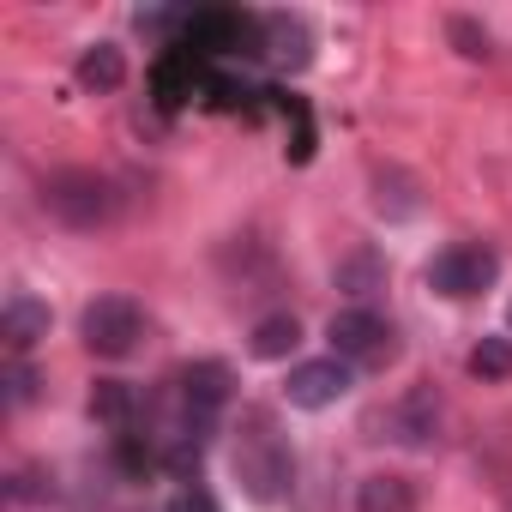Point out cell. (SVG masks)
<instances>
[{
	"mask_svg": "<svg viewBox=\"0 0 512 512\" xmlns=\"http://www.w3.org/2000/svg\"><path fill=\"white\" fill-rule=\"evenodd\" d=\"M235 470H241V488H247L253 500H278V494L290 488V476H296V458H290V446L260 422V428L241 440Z\"/></svg>",
	"mask_w": 512,
	"mask_h": 512,
	"instance_id": "1",
	"label": "cell"
},
{
	"mask_svg": "<svg viewBox=\"0 0 512 512\" xmlns=\"http://www.w3.org/2000/svg\"><path fill=\"white\" fill-rule=\"evenodd\" d=\"M79 332H85V350L91 356H109L115 362V356H133V344L145 338V314H139L133 296H97L85 308Z\"/></svg>",
	"mask_w": 512,
	"mask_h": 512,
	"instance_id": "2",
	"label": "cell"
},
{
	"mask_svg": "<svg viewBox=\"0 0 512 512\" xmlns=\"http://www.w3.org/2000/svg\"><path fill=\"white\" fill-rule=\"evenodd\" d=\"M494 272H500V260H494V247H482V241H452V247H440L428 260V284L440 296H452V302L482 296L494 284Z\"/></svg>",
	"mask_w": 512,
	"mask_h": 512,
	"instance_id": "3",
	"label": "cell"
},
{
	"mask_svg": "<svg viewBox=\"0 0 512 512\" xmlns=\"http://www.w3.org/2000/svg\"><path fill=\"white\" fill-rule=\"evenodd\" d=\"M43 205H49L67 229H97V223H109L115 193H109V181H97L91 169H67V175H55V181L43 187Z\"/></svg>",
	"mask_w": 512,
	"mask_h": 512,
	"instance_id": "4",
	"label": "cell"
},
{
	"mask_svg": "<svg viewBox=\"0 0 512 512\" xmlns=\"http://www.w3.org/2000/svg\"><path fill=\"white\" fill-rule=\"evenodd\" d=\"M181 43H187V55H235V49L260 43V25L247 13H229V7H205V13L181 19Z\"/></svg>",
	"mask_w": 512,
	"mask_h": 512,
	"instance_id": "5",
	"label": "cell"
},
{
	"mask_svg": "<svg viewBox=\"0 0 512 512\" xmlns=\"http://www.w3.org/2000/svg\"><path fill=\"white\" fill-rule=\"evenodd\" d=\"M332 356L338 362H386L392 356V326L380 320V314H368V308H344V314H332Z\"/></svg>",
	"mask_w": 512,
	"mask_h": 512,
	"instance_id": "6",
	"label": "cell"
},
{
	"mask_svg": "<svg viewBox=\"0 0 512 512\" xmlns=\"http://www.w3.org/2000/svg\"><path fill=\"white\" fill-rule=\"evenodd\" d=\"M290 404L296 410H326V404H338L344 392H350V368L338 362V356H320V362H302L296 374H290Z\"/></svg>",
	"mask_w": 512,
	"mask_h": 512,
	"instance_id": "7",
	"label": "cell"
},
{
	"mask_svg": "<svg viewBox=\"0 0 512 512\" xmlns=\"http://www.w3.org/2000/svg\"><path fill=\"white\" fill-rule=\"evenodd\" d=\"M181 404H187L193 428L205 434V428H211V416L229 404V368H223V362H193V368L181 374Z\"/></svg>",
	"mask_w": 512,
	"mask_h": 512,
	"instance_id": "8",
	"label": "cell"
},
{
	"mask_svg": "<svg viewBox=\"0 0 512 512\" xmlns=\"http://www.w3.org/2000/svg\"><path fill=\"white\" fill-rule=\"evenodd\" d=\"M0 338H7L13 356H25L37 338H49V308H43L37 296H13L7 314H0Z\"/></svg>",
	"mask_w": 512,
	"mask_h": 512,
	"instance_id": "9",
	"label": "cell"
},
{
	"mask_svg": "<svg viewBox=\"0 0 512 512\" xmlns=\"http://www.w3.org/2000/svg\"><path fill=\"white\" fill-rule=\"evenodd\" d=\"M260 49H266L278 67H302V61H308V25L272 13V19H260Z\"/></svg>",
	"mask_w": 512,
	"mask_h": 512,
	"instance_id": "10",
	"label": "cell"
},
{
	"mask_svg": "<svg viewBox=\"0 0 512 512\" xmlns=\"http://www.w3.org/2000/svg\"><path fill=\"white\" fill-rule=\"evenodd\" d=\"M91 416L109 422L115 434H133V416H139L133 386H121V380H97V386H91Z\"/></svg>",
	"mask_w": 512,
	"mask_h": 512,
	"instance_id": "11",
	"label": "cell"
},
{
	"mask_svg": "<svg viewBox=\"0 0 512 512\" xmlns=\"http://www.w3.org/2000/svg\"><path fill=\"white\" fill-rule=\"evenodd\" d=\"M434 416H440V404H434V392L428 386H416L398 410H392V434L404 440V446H422L428 434H434Z\"/></svg>",
	"mask_w": 512,
	"mask_h": 512,
	"instance_id": "12",
	"label": "cell"
},
{
	"mask_svg": "<svg viewBox=\"0 0 512 512\" xmlns=\"http://www.w3.org/2000/svg\"><path fill=\"white\" fill-rule=\"evenodd\" d=\"M356 512H416V488L404 476H368L356 488Z\"/></svg>",
	"mask_w": 512,
	"mask_h": 512,
	"instance_id": "13",
	"label": "cell"
},
{
	"mask_svg": "<svg viewBox=\"0 0 512 512\" xmlns=\"http://www.w3.org/2000/svg\"><path fill=\"white\" fill-rule=\"evenodd\" d=\"M296 344H302L296 314H266L260 326H253V356H260V362H284Z\"/></svg>",
	"mask_w": 512,
	"mask_h": 512,
	"instance_id": "14",
	"label": "cell"
},
{
	"mask_svg": "<svg viewBox=\"0 0 512 512\" xmlns=\"http://www.w3.org/2000/svg\"><path fill=\"white\" fill-rule=\"evenodd\" d=\"M121 79H127V61H121V49H115V43L85 49V61H79V85H91V91H115Z\"/></svg>",
	"mask_w": 512,
	"mask_h": 512,
	"instance_id": "15",
	"label": "cell"
},
{
	"mask_svg": "<svg viewBox=\"0 0 512 512\" xmlns=\"http://www.w3.org/2000/svg\"><path fill=\"white\" fill-rule=\"evenodd\" d=\"M470 374L476 380H506L512 374V338H482L470 350Z\"/></svg>",
	"mask_w": 512,
	"mask_h": 512,
	"instance_id": "16",
	"label": "cell"
},
{
	"mask_svg": "<svg viewBox=\"0 0 512 512\" xmlns=\"http://www.w3.org/2000/svg\"><path fill=\"white\" fill-rule=\"evenodd\" d=\"M157 97H163V109H175L181 97H193V55H175V61L157 67Z\"/></svg>",
	"mask_w": 512,
	"mask_h": 512,
	"instance_id": "17",
	"label": "cell"
},
{
	"mask_svg": "<svg viewBox=\"0 0 512 512\" xmlns=\"http://www.w3.org/2000/svg\"><path fill=\"white\" fill-rule=\"evenodd\" d=\"M115 458H121L127 476H145V470L157 464V452L145 446V434H115Z\"/></svg>",
	"mask_w": 512,
	"mask_h": 512,
	"instance_id": "18",
	"label": "cell"
},
{
	"mask_svg": "<svg viewBox=\"0 0 512 512\" xmlns=\"http://www.w3.org/2000/svg\"><path fill=\"white\" fill-rule=\"evenodd\" d=\"M0 386H7V404H31V398H37V368L13 356L7 374H0Z\"/></svg>",
	"mask_w": 512,
	"mask_h": 512,
	"instance_id": "19",
	"label": "cell"
},
{
	"mask_svg": "<svg viewBox=\"0 0 512 512\" xmlns=\"http://www.w3.org/2000/svg\"><path fill=\"white\" fill-rule=\"evenodd\" d=\"M452 37L464 43V55H470V61H482V55H488V37H482L470 19H452Z\"/></svg>",
	"mask_w": 512,
	"mask_h": 512,
	"instance_id": "20",
	"label": "cell"
},
{
	"mask_svg": "<svg viewBox=\"0 0 512 512\" xmlns=\"http://www.w3.org/2000/svg\"><path fill=\"white\" fill-rule=\"evenodd\" d=\"M169 512H217V500H211V494L193 482V488H181V494L169 500Z\"/></svg>",
	"mask_w": 512,
	"mask_h": 512,
	"instance_id": "21",
	"label": "cell"
},
{
	"mask_svg": "<svg viewBox=\"0 0 512 512\" xmlns=\"http://www.w3.org/2000/svg\"><path fill=\"white\" fill-rule=\"evenodd\" d=\"M338 278H344V290H356V296H368V284H374V260H350V266H344Z\"/></svg>",
	"mask_w": 512,
	"mask_h": 512,
	"instance_id": "22",
	"label": "cell"
},
{
	"mask_svg": "<svg viewBox=\"0 0 512 512\" xmlns=\"http://www.w3.org/2000/svg\"><path fill=\"white\" fill-rule=\"evenodd\" d=\"M506 512H512V494H506Z\"/></svg>",
	"mask_w": 512,
	"mask_h": 512,
	"instance_id": "23",
	"label": "cell"
},
{
	"mask_svg": "<svg viewBox=\"0 0 512 512\" xmlns=\"http://www.w3.org/2000/svg\"><path fill=\"white\" fill-rule=\"evenodd\" d=\"M506 320H512V308H506Z\"/></svg>",
	"mask_w": 512,
	"mask_h": 512,
	"instance_id": "24",
	"label": "cell"
}]
</instances>
